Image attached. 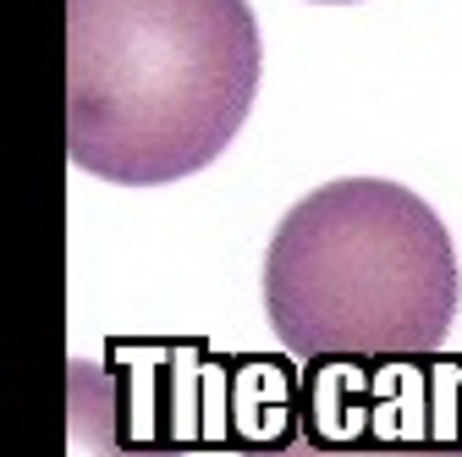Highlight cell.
I'll return each mask as SVG.
<instances>
[{
	"mask_svg": "<svg viewBox=\"0 0 462 457\" xmlns=\"http://www.w3.org/2000/svg\"><path fill=\"white\" fill-rule=\"evenodd\" d=\"M259 67L248 0H67V154L116 188L182 182L243 133Z\"/></svg>",
	"mask_w": 462,
	"mask_h": 457,
	"instance_id": "6da1fadb",
	"label": "cell"
},
{
	"mask_svg": "<svg viewBox=\"0 0 462 457\" xmlns=\"http://www.w3.org/2000/svg\"><path fill=\"white\" fill-rule=\"evenodd\" d=\"M462 275L446 220L402 182L341 177L286 210L264 254V320L286 353L435 359Z\"/></svg>",
	"mask_w": 462,
	"mask_h": 457,
	"instance_id": "7a4b0ae2",
	"label": "cell"
},
{
	"mask_svg": "<svg viewBox=\"0 0 462 457\" xmlns=\"http://www.w3.org/2000/svg\"><path fill=\"white\" fill-rule=\"evenodd\" d=\"M116 430L133 446H231V359L204 341H110Z\"/></svg>",
	"mask_w": 462,
	"mask_h": 457,
	"instance_id": "3957f363",
	"label": "cell"
},
{
	"mask_svg": "<svg viewBox=\"0 0 462 457\" xmlns=\"http://www.w3.org/2000/svg\"><path fill=\"white\" fill-rule=\"evenodd\" d=\"M303 430V375L286 359H231V446H286Z\"/></svg>",
	"mask_w": 462,
	"mask_h": 457,
	"instance_id": "277c9868",
	"label": "cell"
},
{
	"mask_svg": "<svg viewBox=\"0 0 462 457\" xmlns=\"http://www.w3.org/2000/svg\"><path fill=\"white\" fill-rule=\"evenodd\" d=\"M67 457H188L177 446H133L116 430V380L105 364H67Z\"/></svg>",
	"mask_w": 462,
	"mask_h": 457,
	"instance_id": "5b68a950",
	"label": "cell"
},
{
	"mask_svg": "<svg viewBox=\"0 0 462 457\" xmlns=\"http://www.w3.org/2000/svg\"><path fill=\"white\" fill-rule=\"evenodd\" d=\"M243 457H462V446H380V441H358V446H330L314 435H292L286 446H259Z\"/></svg>",
	"mask_w": 462,
	"mask_h": 457,
	"instance_id": "8992f818",
	"label": "cell"
},
{
	"mask_svg": "<svg viewBox=\"0 0 462 457\" xmlns=\"http://www.w3.org/2000/svg\"><path fill=\"white\" fill-rule=\"evenodd\" d=\"M314 6H358V0H314Z\"/></svg>",
	"mask_w": 462,
	"mask_h": 457,
	"instance_id": "52a82bcc",
	"label": "cell"
}]
</instances>
